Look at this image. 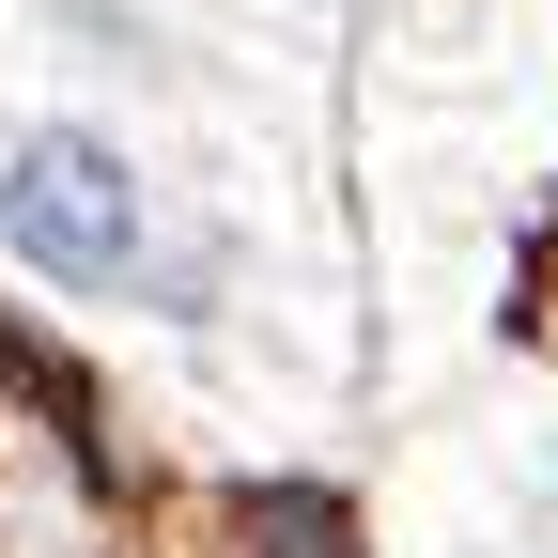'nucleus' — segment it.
Segmentation results:
<instances>
[{
	"label": "nucleus",
	"instance_id": "obj_1",
	"mask_svg": "<svg viewBox=\"0 0 558 558\" xmlns=\"http://www.w3.org/2000/svg\"><path fill=\"white\" fill-rule=\"evenodd\" d=\"M0 248L32 279H62V295H124V279L156 264V202H140V171L94 124H32L16 156H0Z\"/></svg>",
	"mask_w": 558,
	"mask_h": 558
},
{
	"label": "nucleus",
	"instance_id": "obj_3",
	"mask_svg": "<svg viewBox=\"0 0 558 558\" xmlns=\"http://www.w3.org/2000/svg\"><path fill=\"white\" fill-rule=\"evenodd\" d=\"M233 527H248L264 558H357V512H341V497H311V481H264Z\"/></svg>",
	"mask_w": 558,
	"mask_h": 558
},
{
	"label": "nucleus",
	"instance_id": "obj_2",
	"mask_svg": "<svg viewBox=\"0 0 558 558\" xmlns=\"http://www.w3.org/2000/svg\"><path fill=\"white\" fill-rule=\"evenodd\" d=\"M0 388H16V403L47 418V435H62V450H78V465L109 481V403H94V373H78V357H62V341H32L16 311H0Z\"/></svg>",
	"mask_w": 558,
	"mask_h": 558
}]
</instances>
